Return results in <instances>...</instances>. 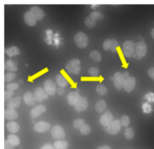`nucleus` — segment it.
I'll return each instance as SVG.
<instances>
[{"mask_svg": "<svg viewBox=\"0 0 154 149\" xmlns=\"http://www.w3.org/2000/svg\"><path fill=\"white\" fill-rule=\"evenodd\" d=\"M135 45L132 41H126L123 42V46H122V51L125 57L126 58H130L133 57L134 53H135Z\"/></svg>", "mask_w": 154, "mask_h": 149, "instance_id": "f257e3e1", "label": "nucleus"}, {"mask_svg": "<svg viewBox=\"0 0 154 149\" xmlns=\"http://www.w3.org/2000/svg\"><path fill=\"white\" fill-rule=\"evenodd\" d=\"M147 47L144 42H139L138 43H136L135 45V53H134L133 57L135 58L140 59L143 58L144 57H145L146 54H147Z\"/></svg>", "mask_w": 154, "mask_h": 149, "instance_id": "f03ea898", "label": "nucleus"}, {"mask_svg": "<svg viewBox=\"0 0 154 149\" xmlns=\"http://www.w3.org/2000/svg\"><path fill=\"white\" fill-rule=\"evenodd\" d=\"M66 69L71 74H79L81 71V61L78 59L71 60L66 64Z\"/></svg>", "mask_w": 154, "mask_h": 149, "instance_id": "7ed1b4c3", "label": "nucleus"}, {"mask_svg": "<svg viewBox=\"0 0 154 149\" xmlns=\"http://www.w3.org/2000/svg\"><path fill=\"white\" fill-rule=\"evenodd\" d=\"M75 42L77 46L80 48H85L88 45V38L87 35L82 32H78L75 36Z\"/></svg>", "mask_w": 154, "mask_h": 149, "instance_id": "20e7f679", "label": "nucleus"}, {"mask_svg": "<svg viewBox=\"0 0 154 149\" xmlns=\"http://www.w3.org/2000/svg\"><path fill=\"white\" fill-rule=\"evenodd\" d=\"M121 122L120 120H114L112 123L107 127V132L111 135H116L121 129Z\"/></svg>", "mask_w": 154, "mask_h": 149, "instance_id": "39448f33", "label": "nucleus"}, {"mask_svg": "<svg viewBox=\"0 0 154 149\" xmlns=\"http://www.w3.org/2000/svg\"><path fill=\"white\" fill-rule=\"evenodd\" d=\"M51 132L53 138H56V139H62V138H65V136H66L65 130L60 125H56L54 127H52Z\"/></svg>", "mask_w": 154, "mask_h": 149, "instance_id": "423d86ee", "label": "nucleus"}, {"mask_svg": "<svg viewBox=\"0 0 154 149\" xmlns=\"http://www.w3.org/2000/svg\"><path fill=\"white\" fill-rule=\"evenodd\" d=\"M126 78L123 74L120 72H116L114 75V85L117 90H121L123 88V84Z\"/></svg>", "mask_w": 154, "mask_h": 149, "instance_id": "0eeeda50", "label": "nucleus"}, {"mask_svg": "<svg viewBox=\"0 0 154 149\" xmlns=\"http://www.w3.org/2000/svg\"><path fill=\"white\" fill-rule=\"evenodd\" d=\"M44 89L49 96H54L57 91V87L54 81L51 79H48L44 83Z\"/></svg>", "mask_w": 154, "mask_h": 149, "instance_id": "6e6552de", "label": "nucleus"}, {"mask_svg": "<svg viewBox=\"0 0 154 149\" xmlns=\"http://www.w3.org/2000/svg\"><path fill=\"white\" fill-rule=\"evenodd\" d=\"M113 120H114L113 114L108 111L104 113L100 117V119H99V122H100L101 124L103 126H105V127H108L112 123Z\"/></svg>", "mask_w": 154, "mask_h": 149, "instance_id": "1a4fd4ad", "label": "nucleus"}, {"mask_svg": "<svg viewBox=\"0 0 154 149\" xmlns=\"http://www.w3.org/2000/svg\"><path fill=\"white\" fill-rule=\"evenodd\" d=\"M34 95L36 101L38 102H43L45 99H48V96H49L47 93V92L45 91V89H43L42 87H37V88H35V90H34Z\"/></svg>", "mask_w": 154, "mask_h": 149, "instance_id": "9d476101", "label": "nucleus"}, {"mask_svg": "<svg viewBox=\"0 0 154 149\" xmlns=\"http://www.w3.org/2000/svg\"><path fill=\"white\" fill-rule=\"evenodd\" d=\"M75 109L78 112H82V111H84L88 107V102H87V98L82 97L81 96L80 99H78V102H76L75 105Z\"/></svg>", "mask_w": 154, "mask_h": 149, "instance_id": "9b49d317", "label": "nucleus"}, {"mask_svg": "<svg viewBox=\"0 0 154 149\" xmlns=\"http://www.w3.org/2000/svg\"><path fill=\"white\" fill-rule=\"evenodd\" d=\"M136 84V81L134 77H128L125 79L124 84H123V89L128 93H130L134 90Z\"/></svg>", "mask_w": 154, "mask_h": 149, "instance_id": "f8f14e48", "label": "nucleus"}, {"mask_svg": "<svg viewBox=\"0 0 154 149\" xmlns=\"http://www.w3.org/2000/svg\"><path fill=\"white\" fill-rule=\"evenodd\" d=\"M46 111V107L43 105H37L36 107L33 108L30 111V117L31 118L34 119L40 116L41 114H43Z\"/></svg>", "mask_w": 154, "mask_h": 149, "instance_id": "ddd939ff", "label": "nucleus"}, {"mask_svg": "<svg viewBox=\"0 0 154 149\" xmlns=\"http://www.w3.org/2000/svg\"><path fill=\"white\" fill-rule=\"evenodd\" d=\"M51 128V124L48 122L40 121L34 126V130L37 132H45L49 130Z\"/></svg>", "mask_w": 154, "mask_h": 149, "instance_id": "4468645a", "label": "nucleus"}, {"mask_svg": "<svg viewBox=\"0 0 154 149\" xmlns=\"http://www.w3.org/2000/svg\"><path fill=\"white\" fill-rule=\"evenodd\" d=\"M29 11L32 14V15L35 17V18L37 20H41L45 17V12H44V11L41 8L38 7V6H32L30 8Z\"/></svg>", "mask_w": 154, "mask_h": 149, "instance_id": "2eb2a0df", "label": "nucleus"}, {"mask_svg": "<svg viewBox=\"0 0 154 149\" xmlns=\"http://www.w3.org/2000/svg\"><path fill=\"white\" fill-rule=\"evenodd\" d=\"M18 117V114L17 111L14 108H7L5 110V118L8 120H15Z\"/></svg>", "mask_w": 154, "mask_h": 149, "instance_id": "dca6fc26", "label": "nucleus"}, {"mask_svg": "<svg viewBox=\"0 0 154 149\" xmlns=\"http://www.w3.org/2000/svg\"><path fill=\"white\" fill-rule=\"evenodd\" d=\"M80 94L78 91H72L69 93L67 96V101L69 105H75L78 99H80Z\"/></svg>", "mask_w": 154, "mask_h": 149, "instance_id": "f3484780", "label": "nucleus"}, {"mask_svg": "<svg viewBox=\"0 0 154 149\" xmlns=\"http://www.w3.org/2000/svg\"><path fill=\"white\" fill-rule=\"evenodd\" d=\"M23 100L24 102L27 105H34L35 102H37L35 97L34 93H31V92H26L25 94L23 95Z\"/></svg>", "mask_w": 154, "mask_h": 149, "instance_id": "a211bd4d", "label": "nucleus"}, {"mask_svg": "<svg viewBox=\"0 0 154 149\" xmlns=\"http://www.w3.org/2000/svg\"><path fill=\"white\" fill-rule=\"evenodd\" d=\"M23 19L26 23L29 26H33L35 25L36 22H37V20L35 18V17L30 11L26 12L23 16Z\"/></svg>", "mask_w": 154, "mask_h": 149, "instance_id": "6ab92c4d", "label": "nucleus"}, {"mask_svg": "<svg viewBox=\"0 0 154 149\" xmlns=\"http://www.w3.org/2000/svg\"><path fill=\"white\" fill-rule=\"evenodd\" d=\"M21 103V97L20 96H16L14 98H12V99H9L8 101H7L6 102V105H7L8 108H11L15 109V108H18L20 106Z\"/></svg>", "mask_w": 154, "mask_h": 149, "instance_id": "aec40b11", "label": "nucleus"}, {"mask_svg": "<svg viewBox=\"0 0 154 149\" xmlns=\"http://www.w3.org/2000/svg\"><path fill=\"white\" fill-rule=\"evenodd\" d=\"M5 69L9 72H16L17 70V66L14 61L11 60H8L5 63Z\"/></svg>", "mask_w": 154, "mask_h": 149, "instance_id": "412c9836", "label": "nucleus"}, {"mask_svg": "<svg viewBox=\"0 0 154 149\" xmlns=\"http://www.w3.org/2000/svg\"><path fill=\"white\" fill-rule=\"evenodd\" d=\"M6 128L8 130L12 133H16L19 131L20 125L14 121H9L6 124Z\"/></svg>", "mask_w": 154, "mask_h": 149, "instance_id": "4be33fe9", "label": "nucleus"}, {"mask_svg": "<svg viewBox=\"0 0 154 149\" xmlns=\"http://www.w3.org/2000/svg\"><path fill=\"white\" fill-rule=\"evenodd\" d=\"M5 54L8 57H15L20 54V50L17 47L12 46L5 50Z\"/></svg>", "mask_w": 154, "mask_h": 149, "instance_id": "5701e85b", "label": "nucleus"}, {"mask_svg": "<svg viewBox=\"0 0 154 149\" xmlns=\"http://www.w3.org/2000/svg\"><path fill=\"white\" fill-rule=\"evenodd\" d=\"M56 81H57V83L59 84V86L61 87H65L68 85V81L62 74H59L57 75Z\"/></svg>", "mask_w": 154, "mask_h": 149, "instance_id": "b1692460", "label": "nucleus"}, {"mask_svg": "<svg viewBox=\"0 0 154 149\" xmlns=\"http://www.w3.org/2000/svg\"><path fill=\"white\" fill-rule=\"evenodd\" d=\"M54 147L55 149H67L69 147V144L64 140H58L54 142Z\"/></svg>", "mask_w": 154, "mask_h": 149, "instance_id": "393cba45", "label": "nucleus"}, {"mask_svg": "<svg viewBox=\"0 0 154 149\" xmlns=\"http://www.w3.org/2000/svg\"><path fill=\"white\" fill-rule=\"evenodd\" d=\"M107 108V104L105 100H99V102H96V110L97 112L102 113L105 111V110Z\"/></svg>", "mask_w": 154, "mask_h": 149, "instance_id": "a878e982", "label": "nucleus"}, {"mask_svg": "<svg viewBox=\"0 0 154 149\" xmlns=\"http://www.w3.org/2000/svg\"><path fill=\"white\" fill-rule=\"evenodd\" d=\"M90 57L95 62H100L102 60V55L98 51H91L90 54Z\"/></svg>", "mask_w": 154, "mask_h": 149, "instance_id": "bb28decb", "label": "nucleus"}, {"mask_svg": "<svg viewBox=\"0 0 154 149\" xmlns=\"http://www.w3.org/2000/svg\"><path fill=\"white\" fill-rule=\"evenodd\" d=\"M89 16H90L92 19L94 20L95 21L103 20L104 18H105V15H104L102 13H101V12H99V11L92 12Z\"/></svg>", "mask_w": 154, "mask_h": 149, "instance_id": "cd10ccee", "label": "nucleus"}, {"mask_svg": "<svg viewBox=\"0 0 154 149\" xmlns=\"http://www.w3.org/2000/svg\"><path fill=\"white\" fill-rule=\"evenodd\" d=\"M7 140L8 141H10V142L14 146L19 145L20 142V138L15 135H9L8 136Z\"/></svg>", "mask_w": 154, "mask_h": 149, "instance_id": "c85d7f7f", "label": "nucleus"}, {"mask_svg": "<svg viewBox=\"0 0 154 149\" xmlns=\"http://www.w3.org/2000/svg\"><path fill=\"white\" fill-rule=\"evenodd\" d=\"M96 90L97 92V93H99L101 96H104V95H105L108 93V88L105 86L102 85V84H99L96 87Z\"/></svg>", "mask_w": 154, "mask_h": 149, "instance_id": "c756f323", "label": "nucleus"}, {"mask_svg": "<svg viewBox=\"0 0 154 149\" xmlns=\"http://www.w3.org/2000/svg\"><path fill=\"white\" fill-rule=\"evenodd\" d=\"M125 138L127 140H131L134 137V130L130 127L126 128V130H125Z\"/></svg>", "mask_w": 154, "mask_h": 149, "instance_id": "7c9ffc66", "label": "nucleus"}, {"mask_svg": "<svg viewBox=\"0 0 154 149\" xmlns=\"http://www.w3.org/2000/svg\"><path fill=\"white\" fill-rule=\"evenodd\" d=\"M84 23H85V25L87 26L88 28L91 29L95 26V25H96V21L93 19H92L90 16H88L86 18L85 20H84Z\"/></svg>", "mask_w": 154, "mask_h": 149, "instance_id": "2f4dec72", "label": "nucleus"}, {"mask_svg": "<svg viewBox=\"0 0 154 149\" xmlns=\"http://www.w3.org/2000/svg\"><path fill=\"white\" fill-rule=\"evenodd\" d=\"M84 124H85V123H84V120H83V119H81V118L76 119V120H74V122H73V126L75 128V129H80L83 126H84Z\"/></svg>", "mask_w": 154, "mask_h": 149, "instance_id": "473e14b6", "label": "nucleus"}, {"mask_svg": "<svg viewBox=\"0 0 154 149\" xmlns=\"http://www.w3.org/2000/svg\"><path fill=\"white\" fill-rule=\"evenodd\" d=\"M16 77V74L14 72H7L5 75V81L6 83H9L13 81Z\"/></svg>", "mask_w": 154, "mask_h": 149, "instance_id": "72a5a7b5", "label": "nucleus"}, {"mask_svg": "<svg viewBox=\"0 0 154 149\" xmlns=\"http://www.w3.org/2000/svg\"><path fill=\"white\" fill-rule=\"evenodd\" d=\"M80 132H81V133L82 134V135H87L90 133V132H91V128H90V126H89V125L86 124L85 123V124L80 129Z\"/></svg>", "mask_w": 154, "mask_h": 149, "instance_id": "f704fd0d", "label": "nucleus"}, {"mask_svg": "<svg viewBox=\"0 0 154 149\" xmlns=\"http://www.w3.org/2000/svg\"><path fill=\"white\" fill-rule=\"evenodd\" d=\"M88 73H89V75H91V76L97 77V76H99V73H100V72H99V69H98V68L92 67V68H90V69L88 70Z\"/></svg>", "mask_w": 154, "mask_h": 149, "instance_id": "c9c22d12", "label": "nucleus"}, {"mask_svg": "<svg viewBox=\"0 0 154 149\" xmlns=\"http://www.w3.org/2000/svg\"><path fill=\"white\" fill-rule=\"evenodd\" d=\"M120 122H121L122 126H124V127H127L129 125V123H130V120H129V117L127 115H123L122 116Z\"/></svg>", "mask_w": 154, "mask_h": 149, "instance_id": "e433bc0d", "label": "nucleus"}, {"mask_svg": "<svg viewBox=\"0 0 154 149\" xmlns=\"http://www.w3.org/2000/svg\"><path fill=\"white\" fill-rule=\"evenodd\" d=\"M111 46H112V40H111V39H106L103 42V48L105 51H109V50H111Z\"/></svg>", "mask_w": 154, "mask_h": 149, "instance_id": "4c0bfd02", "label": "nucleus"}, {"mask_svg": "<svg viewBox=\"0 0 154 149\" xmlns=\"http://www.w3.org/2000/svg\"><path fill=\"white\" fill-rule=\"evenodd\" d=\"M14 91L12 90H6L5 91V99L6 101H8L9 99H12V96H14Z\"/></svg>", "mask_w": 154, "mask_h": 149, "instance_id": "58836bf2", "label": "nucleus"}, {"mask_svg": "<svg viewBox=\"0 0 154 149\" xmlns=\"http://www.w3.org/2000/svg\"><path fill=\"white\" fill-rule=\"evenodd\" d=\"M18 87H19V84H18L17 83H11V84H8L6 85V88H7V90H12V91L16 90Z\"/></svg>", "mask_w": 154, "mask_h": 149, "instance_id": "ea45409f", "label": "nucleus"}, {"mask_svg": "<svg viewBox=\"0 0 154 149\" xmlns=\"http://www.w3.org/2000/svg\"><path fill=\"white\" fill-rule=\"evenodd\" d=\"M119 47V43L116 39H113L112 40V46H111V51L112 52H117V48Z\"/></svg>", "mask_w": 154, "mask_h": 149, "instance_id": "a19ab883", "label": "nucleus"}, {"mask_svg": "<svg viewBox=\"0 0 154 149\" xmlns=\"http://www.w3.org/2000/svg\"><path fill=\"white\" fill-rule=\"evenodd\" d=\"M15 146L13 145L8 140L5 141V149H14Z\"/></svg>", "mask_w": 154, "mask_h": 149, "instance_id": "79ce46f5", "label": "nucleus"}, {"mask_svg": "<svg viewBox=\"0 0 154 149\" xmlns=\"http://www.w3.org/2000/svg\"><path fill=\"white\" fill-rule=\"evenodd\" d=\"M143 111L145 113H150L151 111V107L148 104H144L143 105Z\"/></svg>", "mask_w": 154, "mask_h": 149, "instance_id": "37998d69", "label": "nucleus"}, {"mask_svg": "<svg viewBox=\"0 0 154 149\" xmlns=\"http://www.w3.org/2000/svg\"><path fill=\"white\" fill-rule=\"evenodd\" d=\"M148 75L152 79L154 80V68H150V69H149Z\"/></svg>", "mask_w": 154, "mask_h": 149, "instance_id": "c03bdc74", "label": "nucleus"}, {"mask_svg": "<svg viewBox=\"0 0 154 149\" xmlns=\"http://www.w3.org/2000/svg\"><path fill=\"white\" fill-rule=\"evenodd\" d=\"M41 149H55V148H54V146L51 145V144H46L44 146H42V147H41Z\"/></svg>", "mask_w": 154, "mask_h": 149, "instance_id": "a18cd8bd", "label": "nucleus"}, {"mask_svg": "<svg viewBox=\"0 0 154 149\" xmlns=\"http://www.w3.org/2000/svg\"><path fill=\"white\" fill-rule=\"evenodd\" d=\"M57 92H58V93H59V94H60V95H63V93H64L65 90H63V87H59L58 89H57Z\"/></svg>", "mask_w": 154, "mask_h": 149, "instance_id": "49530a36", "label": "nucleus"}, {"mask_svg": "<svg viewBox=\"0 0 154 149\" xmlns=\"http://www.w3.org/2000/svg\"><path fill=\"white\" fill-rule=\"evenodd\" d=\"M97 149H111V147L110 146L105 145V146H99L97 147Z\"/></svg>", "mask_w": 154, "mask_h": 149, "instance_id": "de8ad7c7", "label": "nucleus"}, {"mask_svg": "<svg viewBox=\"0 0 154 149\" xmlns=\"http://www.w3.org/2000/svg\"><path fill=\"white\" fill-rule=\"evenodd\" d=\"M151 36H152V38L154 39V29H153L151 31Z\"/></svg>", "mask_w": 154, "mask_h": 149, "instance_id": "09e8293b", "label": "nucleus"}]
</instances>
